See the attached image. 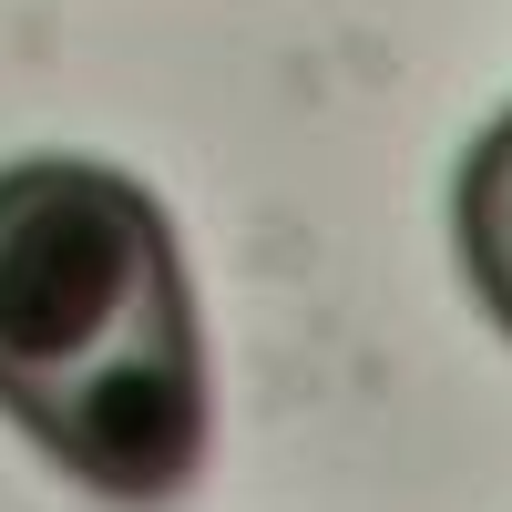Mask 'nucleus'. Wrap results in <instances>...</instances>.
Listing matches in <instances>:
<instances>
[{
  "instance_id": "nucleus-1",
  "label": "nucleus",
  "mask_w": 512,
  "mask_h": 512,
  "mask_svg": "<svg viewBox=\"0 0 512 512\" xmlns=\"http://www.w3.org/2000/svg\"><path fill=\"white\" fill-rule=\"evenodd\" d=\"M164 297H185V256L134 175L72 154H31L0 175V410L11 420H41Z\"/></svg>"
},
{
  "instance_id": "nucleus-2",
  "label": "nucleus",
  "mask_w": 512,
  "mask_h": 512,
  "mask_svg": "<svg viewBox=\"0 0 512 512\" xmlns=\"http://www.w3.org/2000/svg\"><path fill=\"white\" fill-rule=\"evenodd\" d=\"M21 431L62 461L72 482H93L113 502H175L205 461L216 400H205V328H195V287L144 308L113 349L72 379V390L21 420Z\"/></svg>"
},
{
  "instance_id": "nucleus-3",
  "label": "nucleus",
  "mask_w": 512,
  "mask_h": 512,
  "mask_svg": "<svg viewBox=\"0 0 512 512\" xmlns=\"http://www.w3.org/2000/svg\"><path fill=\"white\" fill-rule=\"evenodd\" d=\"M461 267H472L482 308L512 328V113L461 164Z\"/></svg>"
}]
</instances>
